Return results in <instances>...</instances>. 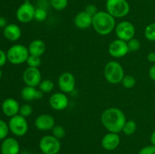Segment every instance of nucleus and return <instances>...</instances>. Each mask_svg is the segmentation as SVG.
<instances>
[{
	"instance_id": "nucleus-1",
	"label": "nucleus",
	"mask_w": 155,
	"mask_h": 154,
	"mask_svg": "<svg viewBox=\"0 0 155 154\" xmlns=\"http://www.w3.org/2000/svg\"><path fill=\"white\" fill-rule=\"evenodd\" d=\"M127 121L125 113L117 107L106 109L101 116V124L109 132L119 134Z\"/></svg>"
},
{
	"instance_id": "nucleus-2",
	"label": "nucleus",
	"mask_w": 155,
	"mask_h": 154,
	"mask_svg": "<svg viewBox=\"0 0 155 154\" xmlns=\"http://www.w3.org/2000/svg\"><path fill=\"white\" fill-rule=\"evenodd\" d=\"M92 27L98 34L106 36L115 30V18L107 11H98L92 17Z\"/></svg>"
},
{
	"instance_id": "nucleus-3",
	"label": "nucleus",
	"mask_w": 155,
	"mask_h": 154,
	"mask_svg": "<svg viewBox=\"0 0 155 154\" xmlns=\"http://www.w3.org/2000/svg\"><path fill=\"white\" fill-rule=\"evenodd\" d=\"M104 75L105 79L109 83L117 85L121 83L125 75V72L122 65L119 62L111 60L106 63L104 69Z\"/></svg>"
},
{
	"instance_id": "nucleus-4",
	"label": "nucleus",
	"mask_w": 155,
	"mask_h": 154,
	"mask_svg": "<svg viewBox=\"0 0 155 154\" xmlns=\"http://www.w3.org/2000/svg\"><path fill=\"white\" fill-rule=\"evenodd\" d=\"M30 56L28 48L25 45L21 44L14 45L8 50V60L11 63L15 65L22 64L26 63Z\"/></svg>"
},
{
	"instance_id": "nucleus-5",
	"label": "nucleus",
	"mask_w": 155,
	"mask_h": 154,
	"mask_svg": "<svg viewBox=\"0 0 155 154\" xmlns=\"http://www.w3.org/2000/svg\"><path fill=\"white\" fill-rule=\"evenodd\" d=\"M106 11L114 18H122L127 16L130 11V4L127 0H107Z\"/></svg>"
},
{
	"instance_id": "nucleus-6",
	"label": "nucleus",
	"mask_w": 155,
	"mask_h": 154,
	"mask_svg": "<svg viewBox=\"0 0 155 154\" xmlns=\"http://www.w3.org/2000/svg\"><path fill=\"white\" fill-rule=\"evenodd\" d=\"M39 147L41 152L44 154H58L61 150L60 140L54 136L45 135L40 139Z\"/></svg>"
},
{
	"instance_id": "nucleus-7",
	"label": "nucleus",
	"mask_w": 155,
	"mask_h": 154,
	"mask_svg": "<svg viewBox=\"0 0 155 154\" xmlns=\"http://www.w3.org/2000/svg\"><path fill=\"white\" fill-rule=\"evenodd\" d=\"M8 127L11 132L17 137L24 136L29 129L28 122L27 119L20 114L11 118L8 122Z\"/></svg>"
},
{
	"instance_id": "nucleus-8",
	"label": "nucleus",
	"mask_w": 155,
	"mask_h": 154,
	"mask_svg": "<svg viewBox=\"0 0 155 154\" xmlns=\"http://www.w3.org/2000/svg\"><path fill=\"white\" fill-rule=\"evenodd\" d=\"M35 11H36L35 6L29 0H26L17 9V19L23 24L30 23L34 19Z\"/></svg>"
},
{
	"instance_id": "nucleus-9",
	"label": "nucleus",
	"mask_w": 155,
	"mask_h": 154,
	"mask_svg": "<svg viewBox=\"0 0 155 154\" xmlns=\"http://www.w3.org/2000/svg\"><path fill=\"white\" fill-rule=\"evenodd\" d=\"M115 33L117 39L128 42L129 40L134 38L136 34V28L133 23L128 21H124L116 25Z\"/></svg>"
},
{
	"instance_id": "nucleus-10",
	"label": "nucleus",
	"mask_w": 155,
	"mask_h": 154,
	"mask_svg": "<svg viewBox=\"0 0 155 154\" xmlns=\"http://www.w3.org/2000/svg\"><path fill=\"white\" fill-rule=\"evenodd\" d=\"M23 80L26 85L36 88L42 82V74L39 68L27 67L23 73Z\"/></svg>"
},
{
	"instance_id": "nucleus-11",
	"label": "nucleus",
	"mask_w": 155,
	"mask_h": 154,
	"mask_svg": "<svg viewBox=\"0 0 155 154\" xmlns=\"http://www.w3.org/2000/svg\"><path fill=\"white\" fill-rule=\"evenodd\" d=\"M129 51L127 42L117 39L113 40L108 46V53L111 57L115 58H120L127 55Z\"/></svg>"
},
{
	"instance_id": "nucleus-12",
	"label": "nucleus",
	"mask_w": 155,
	"mask_h": 154,
	"mask_svg": "<svg viewBox=\"0 0 155 154\" xmlns=\"http://www.w3.org/2000/svg\"><path fill=\"white\" fill-rule=\"evenodd\" d=\"M58 85L61 92L65 94L71 93L75 88L76 79L71 72H64L59 76Z\"/></svg>"
},
{
	"instance_id": "nucleus-13",
	"label": "nucleus",
	"mask_w": 155,
	"mask_h": 154,
	"mask_svg": "<svg viewBox=\"0 0 155 154\" xmlns=\"http://www.w3.org/2000/svg\"><path fill=\"white\" fill-rule=\"evenodd\" d=\"M69 104V99L66 94L63 92H56L49 98V105L53 110L61 111L65 110Z\"/></svg>"
},
{
	"instance_id": "nucleus-14",
	"label": "nucleus",
	"mask_w": 155,
	"mask_h": 154,
	"mask_svg": "<svg viewBox=\"0 0 155 154\" xmlns=\"http://www.w3.org/2000/svg\"><path fill=\"white\" fill-rule=\"evenodd\" d=\"M34 125L35 127L39 131H46L50 130L51 131V129L55 125V121L54 118L51 115L44 113L36 117Z\"/></svg>"
},
{
	"instance_id": "nucleus-15",
	"label": "nucleus",
	"mask_w": 155,
	"mask_h": 154,
	"mask_svg": "<svg viewBox=\"0 0 155 154\" xmlns=\"http://www.w3.org/2000/svg\"><path fill=\"white\" fill-rule=\"evenodd\" d=\"M120 143V137L119 134L113 132H108L101 139V146L107 151H112L116 149Z\"/></svg>"
},
{
	"instance_id": "nucleus-16",
	"label": "nucleus",
	"mask_w": 155,
	"mask_h": 154,
	"mask_svg": "<svg viewBox=\"0 0 155 154\" xmlns=\"http://www.w3.org/2000/svg\"><path fill=\"white\" fill-rule=\"evenodd\" d=\"M19 103L14 98H7L2 104V110L3 113L8 117H13L19 114L20 110Z\"/></svg>"
},
{
	"instance_id": "nucleus-17",
	"label": "nucleus",
	"mask_w": 155,
	"mask_h": 154,
	"mask_svg": "<svg viewBox=\"0 0 155 154\" xmlns=\"http://www.w3.org/2000/svg\"><path fill=\"white\" fill-rule=\"evenodd\" d=\"M20 152V144L14 137H6L1 144L2 154H18Z\"/></svg>"
},
{
	"instance_id": "nucleus-18",
	"label": "nucleus",
	"mask_w": 155,
	"mask_h": 154,
	"mask_svg": "<svg viewBox=\"0 0 155 154\" xmlns=\"http://www.w3.org/2000/svg\"><path fill=\"white\" fill-rule=\"evenodd\" d=\"M74 25L80 30H87L92 25V16L85 11L79 12L74 18Z\"/></svg>"
},
{
	"instance_id": "nucleus-19",
	"label": "nucleus",
	"mask_w": 155,
	"mask_h": 154,
	"mask_svg": "<svg viewBox=\"0 0 155 154\" xmlns=\"http://www.w3.org/2000/svg\"><path fill=\"white\" fill-rule=\"evenodd\" d=\"M21 30L15 24H8L3 29V34L6 39L11 42H16L21 36Z\"/></svg>"
},
{
	"instance_id": "nucleus-20",
	"label": "nucleus",
	"mask_w": 155,
	"mask_h": 154,
	"mask_svg": "<svg viewBox=\"0 0 155 154\" xmlns=\"http://www.w3.org/2000/svg\"><path fill=\"white\" fill-rule=\"evenodd\" d=\"M28 51L30 53V55L37 56V57H41L45 53V49H46V45L42 39H34L29 44Z\"/></svg>"
},
{
	"instance_id": "nucleus-21",
	"label": "nucleus",
	"mask_w": 155,
	"mask_h": 154,
	"mask_svg": "<svg viewBox=\"0 0 155 154\" xmlns=\"http://www.w3.org/2000/svg\"><path fill=\"white\" fill-rule=\"evenodd\" d=\"M37 92L38 89H36L35 87L26 85L21 90V98L25 101H32L34 100H37Z\"/></svg>"
},
{
	"instance_id": "nucleus-22",
	"label": "nucleus",
	"mask_w": 155,
	"mask_h": 154,
	"mask_svg": "<svg viewBox=\"0 0 155 154\" xmlns=\"http://www.w3.org/2000/svg\"><path fill=\"white\" fill-rule=\"evenodd\" d=\"M137 129V124L134 120H127L123 128L122 131L125 135L130 136L134 134Z\"/></svg>"
},
{
	"instance_id": "nucleus-23",
	"label": "nucleus",
	"mask_w": 155,
	"mask_h": 154,
	"mask_svg": "<svg viewBox=\"0 0 155 154\" xmlns=\"http://www.w3.org/2000/svg\"><path fill=\"white\" fill-rule=\"evenodd\" d=\"M54 87V82L50 79L42 80L39 85V89L43 93H50L53 91Z\"/></svg>"
},
{
	"instance_id": "nucleus-24",
	"label": "nucleus",
	"mask_w": 155,
	"mask_h": 154,
	"mask_svg": "<svg viewBox=\"0 0 155 154\" xmlns=\"http://www.w3.org/2000/svg\"><path fill=\"white\" fill-rule=\"evenodd\" d=\"M145 37L150 42H155V22L148 24L144 31Z\"/></svg>"
},
{
	"instance_id": "nucleus-25",
	"label": "nucleus",
	"mask_w": 155,
	"mask_h": 154,
	"mask_svg": "<svg viewBox=\"0 0 155 154\" xmlns=\"http://www.w3.org/2000/svg\"><path fill=\"white\" fill-rule=\"evenodd\" d=\"M121 84L125 88L131 89L136 85V80L134 76L131 75H125L121 81Z\"/></svg>"
},
{
	"instance_id": "nucleus-26",
	"label": "nucleus",
	"mask_w": 155,
	"mask_h": 154,
	"mask_svg": "<svg viewBox=\"0 0 155 154\" xmlns=\"http://www.w3.org/2000/svg\"><path fill=\"white\" fill-rule=\"evenodd\" d=\"M51 133L54 137L61 140V139L64 138L66 135V130L62 125H55L54 128L51 129Z\"/></svg>"
},
{
	"instance_id": "nucleus-27",
	"label": "nucleus",
	"mask_w": 155,
	"mask_h": 154,
	"mask_svg": "<svg viewBox=\"0 0 155 154\" xmlns=\"http://www.w3.org/2000/svg\"><path fill=\"white\" fill-rule=\"evenodd\" d=\"M48 17V12L44 8L39 7L36 8L35 11L34 19L38 22H42L45 21Z\"/></svg>"
},
{
	"instance_id": "nucleus-28",
	"label": "nucleus",
	"mask_w": 155,
	"mask_h": 154,
	"mask_svg": "<svg viewBox=\"0 0 155 154\" xmlns=\"http://www.w3.org/2000/svg\"><path fill=\"white\" fill-rule=\"evenodd\" d=\"M51 6L56 11H62L67 8L68 0H50Z\"/></svg>"
},
{
	"instance_id": "nucleus-29",
	"label": "nucleus",
	"mask_w": 155,
	"mask_h": 154,
	"mask_svg": "<svg viewBox=\"0 0 155 154\" xmlns=\"http://www.w3.org/2000/svg\"><path fill=\"white\" fill-rule=\"evenodd\" d=\"M26 63L29 67L39 68V66L42 64V59H41V57L30 55Z\"/></svg>"
},
{
	"instance_id": "nucleus-30",
	"label": "nucleus",
	"mask_w": 155,
	"mask_h": 154,
	"mask_svg": "<svg viewBox=\"0 0 155 154\" xmlns=\"http://www.w3.org/2000/svg\"><path fill=\"white\" fill-rule=\"evenodd\" d=\"M33 107L30 104H24L22 106H21L19 110V114L24 117H28L33 113Z\"/></svg>"
},
{
	"instance_id": "nucleus-31",
	"label": "nucleus",
	"mask_w": 155,
	"mask_h": 154,
	"mask_svg": "<svg viewBox=\"0 0 155 154\" xmlns=\"http://www.w3.org/2000/svg\"><path fill=\"white\" fill-rule=\"evenodd\" d=\"M127 45H128L130 52V51L135 52V51H137L138 50H139L141 47V43L139 39H136V38H133V39L127 42Z\"/></svg>"
},
{
	"instance_id": "nucleus-32",
	"label": "nucleus",
	"mask_w": 155,
	"mask_h": 154,
	"mask_svg": "<svg viewBox=\"0 0 155 154\" xmlns=\"http://www.w3.org/2000/svg\"><path fill=\"white\" fill-rule=\"evenodd\" d=\"M9 130L8 124L6 123L4 120L0 119V140H4L7 137Z\"/></svg>"
},
{
	"instance_id": "nucleus-33",
	"label": "nucleus",
	"mask_w": 155,
	"mask_h": 154,
	"mask_svg": "<svg viewBox=\"0 0 155 154\" xmlns=\"http://www.w3.org/2000/svg\"><path fill=\"white\" fill-rule=\"evenodd\" d=\"M138 154H155V146L151 144L145 146L139 150Z\"/></svg>"
},
{
	"instance_id": "nucleus-34",
	"label": "nucleus",
	"mask_w": 155,
	"mask_h": 154,
	"mask_svg": "<svg viewBox=\"0 0 155 154\" xmlns=\"http://www.w3.org/2000/svg\"><path fill=\"white\" fill-rule=\"evenodd\" d=\"M84 11L86 12V13H88L89 14H90L91 16L92 17H93L94 15L98 11L96 6H95V5H92V4L88 5L86 7V8H85Z\"/></svg>"
},
{
	"instance_id": "nucleus-35",
	"label": "nucleus",
	"mask_w": 155,
	"mask_h": 154,
	"mask_svg": "<svg viewBox=\"0 0 155 154\" xmlns=\"http://www.w3.org/2000/svg\"><path fill=\"white\" fill-rule=\"evenodd\" d=\"M7 53H5L4 51L0 49V67L4 66L6 63V62H7Z\"/></svg>"
},
{
	"instance_id": "nucleus-36",
	"label": "nucleus",
	"mask_w": 155,
	"mask_h": 154,
	"mask_svg": "<svg viewBox=\"0 0 155 154\" xmlns=\"http://www.w3.org/2000/svg\"><path fill=\"white\" fill-rule=\"evenodd\" d=\"M148 75L152 81L155 82V63L153 64L148 70Z\"/></svg>"
},
{
	"instance_id": "nucleus-37",
	"label": "nucleus",
	"mask_w": 155,
	"mask_h": 154,
	"mask_svg": "<svg viewBox=\"0 0 155 154\" xmlns=\"http://www.w3.org/2000/svg\"><path fill=\"white\" fill-rule=\"evenodd\" d=\"M147 59L150 63H155V52L151 51V52L148 53V56H147Z\"/></svg>"
},
{
	"instance_id": "nucleus-38",
	"label": "nucleus",
	"mask_w": 155,
	"mask_h": 154,
	"mask_svg": "<svg viewBox=\"0 0 155 154\" xmlns=\"http://www.w3.org/2000/svg\"><path fill=\"white\" fill-rule=\"evenodd\" d=\"M7 25V20H6L4 17H0V29H4Z\"/></svg>"
},
{
	"instance_id": "nucleus-39",
	"label": "nucleus",
	"mask_w": 155,
	"mask_h": 154,
	"mask_svg": "<svg viewBox=\"0 0 155 154\" xmlns=\"http://www.w3.org/2000/svg\"><path fill=\"white\" fill-rule=\"evenodd\" d=\"M150 140H151V144L155 146V130L151 133V137H150Z\"/></svg>"
},
{
	"instance_id": "nucleus-40",
	"label": "nucleus",
	"mask_w": 155,
	"mask_h": 154,
	"mask_svg": "<svg viewBox=\"0 0 155 154\" xmlns=\"http://www.w3.org/2000/svg\"><path fill=\"white\" fill-rule=\"evenodd\" d=\"M2 76V72L1 69H0V79H1Z\"/></svg>"
},
{
	"instance_id": "nucleus-41",
	"label": "nucleus",
	"mask_w": 155,
	"mask_h": 154,
	"mask_svg": "<svg viewBox=\"0 0 155 154\" xmlns=\"http://www.w3.org/2000/svg\"><path fill=\"white\" fill-rule=\"evenodd\" d=\"M21 154H30V153H29L28 152H23L22 153H21Z\"/></svg>"
},
{
	"instance_id": "nucleus-42",
	"label": "nucleus",
	"mask_w": 155,
	"mask_h": 154,
	"mask_svg": "<svg viewBox=\"0 0 155 154\" xmlns=\"http://www.w3.org/2000/svg\"><path fill=\"white\" fill-rule=\"evenodd\" d=\"M37 154H44V153H42V152H40V153H37Z\"/></svg>"
}]
</instances>
